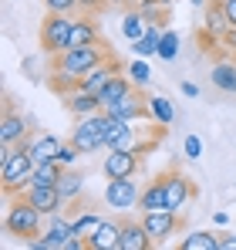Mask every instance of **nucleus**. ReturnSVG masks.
Here are the masks:
<instances>
[{
    "mask_svg": "<svg viewBox=\"0 0 236 250\" xmlns=\"http://www.w3.org/2000/svg\"><path fill=\"white\" fill-rule=\"evenodd\" d=\"M34 166L38 163L31 156V139L20 142V146H3L0 149V183H3V193L7 196H20L31 186Z\"/></svg>",
    "mask_w": 236,
    "mask_h": 250,
    "instance_id": "1",
    "label": "nucleus"
},
{
    "mask_svg": "<svg viewBox=\"0 0 236 250\" xmlns=\"http://www.w3.org/2000/svg\"><path fill=\"white\" fill-rule=\"evenodd\" d=\"M3 230L10 237H20V240H34L44 233V213H40L31 200L17 196L10 207L3 209Z\"/></svg>",
    "mask_w": 236,
    "mask_h": 250,
    "instance_id": "2",
    "label": "nucleus"
},
{
    "mask_svg": "<svg viewBox=\"0 0 236 250\" xmlns=\"http://www.w3.org/2000/svg\"><path fill=\"white\" fill-rule=\"evenodd\" d=\"M71 27H75V14H47V21L40 24V47L47 54H64L71 47Z\"/></svg>",
    "mask_w": 236,
    "mask_h": 250,
    "instance_id": "3",
    "label": "nucleus"
},
{
    "mask_svg": "<svg viewBox=\"0 0 236 250\" xmlns=\"http://www.w3.org/2000/svg\"><path fill=\"white\" fill-rule=\"evenodd\" d=\"M105 58H108V54H105L98 44H84V47H68L64 54H58V58H54V68L81 78V75H88V71H91L98 61H105Z\"/></svg>",
    "mask_w": 236,
    "mask_h": 250,
    "instance_id": "4",
    "label": "nucleus"
},
{
    "mask_svg": "<svg viewBox=\"0 0 236 250\" xmlns=\"http://www.w3.org/2000/svg\"><path fill=\"white\" fill-rule=\"evenodd\" d=\"M71 142L81 149V156L105 149V112H98V115H81L78 125H75V132H71Z\"/></svg>",
    "mask_w": 236,
    "mask_h": 250,
    "instance_id": "5",
    "label": "nucleus"
},
{
    "mask_svg": "<svg viewBox=\"0 0 236 250\" xmlns=\"http://www.w3.org/2000/svg\"><path fill=\"white\" fill-rule=\"evenodd\" d=\"M158 179H162V189H165V207L176 209V213H182V209L189 207V200L196 196L193 179H189V176H182L179 169H169V172H162Z\"/></svg>",
    "mask_w": 236,
    "mask_h": 250,
    "instance_id": "6",
    "label": "nucleus"
},
{
    "mask_svg": "<svg viewBox=\"0 0 236 250\" xmlns=\"http://www.w3.org/2000/svg\"><path fill=\"white\" fill-rule=\"evenodd\" d=\"M142 200V186L135 183V176H125V179H108L105 186V203L118 213H128V209H138Z\"/></svg>",
    "mask_w": 236,
    "mask_h": 250,
    "instance_id": "7",
    "label": "nucleus"
},
{
    "mask_svg": "<svg viewBox=\"0 0 236 250\" xmlns=\"http://www.w3.org/2000/svg\"><path fill=\"white\" fill-rule=\"evenodd\" d=\"M71 233H75V230H71V220H64L61 213H54V216H47L44 233L34 237V240H27V247L31 250H64V244H68Z\"/></svg>",
    "mask_w": 236,
    "mask_h": 250,
    "instance_id": "8",
    "label": "nucleus"
},
{
    "mask_svg": "<svg viewBox=\"0 0 236 250\" xmlns=\"http://www.w3.org/2000/svg\"><path fill=\"white\" fill-rule=\"evenodd\" d=\"M142 169V152H135V149H108V156H105V179H125V176H135Z\"/></svg>",
    "mask_w": 236,
    "mask_h": 250,
    "instance_id": "9",
    "label": "nucleus"
},
{
    "mask_svg": "<svg viewBox=\"0 0 236 250\" xmlns=\"http://www.w3.org/2000/svg\"><path fill=\"white\" fill-rule=\"evenodd\" d=\"M142 227L149 230L152 244H165L176 227H179V213L176 209H152V213H142Z\"/></svg>",
    "mask_w": 236,
    "mask_h": 250,
    "instance_id": "10",
    "label": "nucleus"
},
{
    "mask_svg": "<svg viewBox=\"0 0 236 250\" xmlns=\"http://www.w3.org/2000/svg\"><path fill=\"white\" fill-rule=\"evenodd\" d=\"M121 71H125V64H121L118 58H112V54H108V58H105V61H98V64H95L88 75H81V88L98 95V91H101L105 84L112 82L115 75H121Z\"/></svg>",
    "mask_w": 236,
    "mask_h": 250,
    "instance_id": "11",
    "label": "nucleus"
},
{
    "mask_svg": "<svg viewBox=\"0 0 236 250\" xmlns=\"http://www.w3.org/2000/svg\"><path fill=\"white\" fill-rule=\"evenodd\" d=\"M20 196H24V200H31L44 216H54V213H61V207H64V200H61L58 186H27Z\"/></svg>",
    "mask_w": 236,
    "mask_h": 250,
    "instance_id": "12",
    "label": "nucleus"
},
{
    "mask_svg": "<svg viewBox=\"0 0 236 250\" xmlns=\"http://www.w3.org/2000/svg\"><path fill=\"white\" fill-rule=\"evenodd\" d=\"M108 115H118V119H128V122H138V119H149V102L138 95V88H132L118 105L105 108Z\"/></svg>",
    "mask_w": 236,
    "mask_h": 250,
    "instance_id": "13",
    "label": "nucleus"
},
{
    "mask_svg": "<svg viewBox=\"0 0 236 250\" xmlns=\"http://www.w3.org/2000/svg\"><path fill=\"white\" fill-rule=\"evenodd\" d=\"M27 139H31V132H27L24 115H17L14 108H3V122H0V142H3V146H20V142H27Z\"/></svg>",
    "mask_w": 236,
    "mask_h": 250,
    "instance_id": "14",
    "label": "nucleus"
},
{
    "mask_svg": "<svg viewBox=\"0 0 236 250\" xmlns=\"http://www.w3.org/2000/svg\"><path fill=\"white\" fill-rule=\"evenodd\" d=\"M152 247V237L149 230L142 227V220H125L121 223V237H118V250H149Z\"/></svg>",
    "mask_w": 236,
    "mask_h": 250,
    "instance_id": "15",
    "label": "nucleus"
},
{
    "mask_svg": "<svg viewBox=\"0 0 236 250\" xmlns=\"http://www.w3.org/2000/svg\"><path fill=\"white\" fill-rule=\"evenodd\" d=\"M121 223L118 220H101V227L88 237V250H118Z\"/></svg>",
    "mask_w": 236,
    "mask_h": 250,
    "instance_id": "16",
    "label": "nucleus"
},
{
    "mask_svg": "<svg viewBox=\"0 0 236 250\" xmlns=\"http://www.w3.org/2000/svg\"><path fill=\"white\" fill-rule=\"evenodd\" d=\"M209 78H213V88H219L223 95H236V61L233 58L216 61L213 71H209Z\"/></svg>",
    "mask_w": 236,
    "mask_h": 250,
    "instance_id": "17",
    "label": "nucleus"
},
{
    "mask_svg": "<svg viewBox=\"0 0 236 250\" xmlns=\"http://www.w3.org/2000/svg\"><path fill=\"white\" fill-rule=\"evenodd\" d=\"M132 88H135V84H132V78H128L125 71H121V75H115L112 82L98 91V98H101V112H105V108H112V105H118V102L132 91Z\"/></svg>",
    "mask_w": 236,
    "mask_h": 250,
    "instance_id": "18",
    "label": "nucleus"
},
{
    "mask_svg": "<svg viewBox=\"0 0 236 250\" xmlns=\"http://www.w3.org/2000/svg\"><path fill=\"white\" fill-rule=\"evenodd\" d=\"M64 102H68V108H71L78 119H81V115H98V112H101V98H98L95 91H84V88L71 91Z\"/></svg>",
    "mask_w": 236,
    "mask_h": 250,
    "instance_id": "19",
    "label": "nucleus"
},
{
    "mask_svg": "<svg viewBox=\"0 0 236 250\" xmlns=\"http://www.w3.org/2000/svg\"><path fill=\"white\" fill-rule=\"evenodd\" d=\"M145 102H149V119L156 125H172L176 122V105H172L169 95H149Z\"/></svg>",
    "mask_w": 236,
    "mask_h": 250,
    "instance_id": "20",
    "label": "nucleus"
},
{
    "mask_svg": "<svg viewBox=\"0 0 236 250\" xmlns=\"http://www.w3.org/2000/svg\"><path fill=\"white\" fill-rule=\"evenodd\" d=\"M206 17H202V27L216 38H223L230 31V21H226V10H223V0H209V7H202Z\"/></svg>",
    "mask_w": 236,
    "mask_h": 250,
    "instance_id": "21",
    "label": "nucleus"
},
{
    "mask_svg": "<svg viewBox=\"0 0 236 250\" xmlns=\"http://www.w3.org/2000/svg\"><path fill=\"white\" fill-rule=\"evenodd\" d=\"M145 27H149V21H145V14L132 3L125 14H121V34H125V41L132 44V41H138L142 34H145Z\"/></svg>",
    "mask_w": 236,
    "mask_h": 250,
    "instance_id": "22",
    "label": "nucleus"
},
{
    "mask_svg": "<svg viewBox=\"0 0 236 250\" xmlns=\"http://www.w3.org/2000/svg\"><path fill=\"white\" fill-rule=\"evenodd\" d=\"M61 146L64 142L58 135H34L31 139V156H34V163H51V159H58Z\"/></svg>",
    "mask_w": 236,
    "mask_h": 250,
    "instance_id": "23",
    "label": "nucleus"
},
{
    "mask_svg": "<svg viewBox=\"0 0 236 250\" xmlns=\"http://www.w3.org/2000/svg\"><path fill=\"white\" fill-rule=\"evenodd\" d=\"M58 193H61V200L64 203H71V200H78L81 193H84V172H78V169H64L61 172V179H58Z\"/></svg>",
    "mask_w": 236,
    "mask_h": 250,
    "instance_id": "24",
    "label": "nucleus"
},
{
    "mask_svg": "<svg viewBox=\"0 0 236 250\" xmlns=\"http://www.w3.org/2000/svg\"><path fill=\"white\" fill-rule=\"evenodd\" d=\"M158 41H162V24H149L138 41H132L135 58H158Z\"/></svg>",
    "mask_w": 236,
    "mask_h": 250,
    "instance_id": "25",
    "label": "nucleus"
},
{
    "mask_svg": "<svg viewBox=\"0 0 236 250\" xmlns=\"http://www.w3.org/2000/svg\"><path fill=\"white\" fill-rule=\"evenodd\" d=\"M138 209L142 213H152V209H169L165 207V189H162V179H152L142 186V200H138Z\"/></svg>",
    "mask_w": 236,
    "mask_h": 250,
    "instance_id": "26",
    "label": "nucleus"
},
{
    "mask_svg": "<svg viewBox=\"0 0 236 250\" xmlns=\"http://www.w3.org/2000/svg\"><path fill=\"white\" fill-rule=\"evenodd\" d=\"M101 220H105V216H101L98 209H81L78 216L71 220V230H75V237H81V240L88 244V237L101 227Z\"/></svg>",
    "mask_w": 236,
    "mask_h": 250,
    "instance_id": "27",
    "label": "nucleus"
},
{
    "mask_svg": "<svg viewBox=\"0 0 236 250\" xmlns=\"http://www.w3.org/2000/svg\"><path fill=\"white\" fill-rule=\"evenodd\" d=\"M84 44H98V24H95L91 17H75L71 47H84Z\"/></svg>",
    "mask_w": 236,
    "mask_h": 250,
    "instance_id": "28",
    "label": "nucleus"
},
{
    "mask_svg": "<svg viewBox=\"0 0 236 250\" xmlns=\"http://www.w3.org/2000/svg\"><path fill=\"white\" fill-rule=\"evenodd\" d=\"M61 172H64V166H61L58 159H51V163H38V166H34V176H31V186H58Z\"/></svg>",
    "mask_w": 236,
    "mask_h": 250,
    "instance_id": "29",
    "label": "nucleus"
},
{
    "mask_svg": "<svg viewBox=\"0 0 236 250\" xmlns=\"http://www.w3.org/2000/svg\"><path fill=\"white\" fill-rule=\"evenodd\" d=\"M179 247L182 250H219V237L209 233V230H193Z\"/></svg>",
    "mask_w": 236,
    "mask_h": 250,
    "instance_id": "30",
    "label": "nucleus"
},
{
    "mask_svg": "<svg viewBox=\"0 0 236 250\" xmlns=\"http://www.w3.org/2000/svg\"><path fill=\"white\" fill-rule=\"evenodd\" d=\"M125 75L132 78L135 88H145V84L152 82V68H149V58H135L128 68H125Z\"/></svg>",
    "mask_w": 236,
    "mask_h": 250,
    "instance_id": "31",
    "label": "nucleus"
},
{
    "mask_svg": "<svg viewBox=\"0 0 236 250\" xmlns=\"http://www.w3.org/2000/svg\"><path fill=\"white\" fill-rule=\"evenodd\" d=\"M179 47H182V41H179L176 31H162V41H158V58L162 61H176L179 58Z\"/></svg>",
    "mask_w": 236,
    "mask_h": 250,
    "instance_id": "32",
    "label": "nucleus"
},
{
    "mask_svg": "<svg viewBox=\"0 0 236 250\" xmlns=\"http://www.w3.org/2000/svg\"><path fill=\"white\" fill-rule=\"evenodd\" d=\"M78 156H81L78 146H75V142H64V146H61V152H58V163L68 169V166H75V163H78Z\"/></svg>",
    "mask_w": 236,
    "mask_h": 250,
    "instance_id": "33",
    "label": "nucleus"
},
{
    "mask_svg": "<svg viewBox=\"0 0 236 250\" xmlns=\"http://www.w3.org/2000/svg\"><path fill=\"white\" fill-rule=\"evenodd\" d=\"M47 14H75V7H81L78 0H44Z\"/></svg>",
    "mask_w": 236,
    "mask_h": 250,
    "instance_id": "34",
    "label": "nucleus"
},
{
    "mask_svg": "<svg viewBox=\"0 0 236 250\" xmlns=\"http://www.w3.org/2000/svg\"><path fill=\"white\" fill-rule=\"evenodd\" d=\"M182 152H186V159H199V156H202V139L189 132L186 142H182Z\"/></svg>",
    "mask_w": 236,
    "mask_h": 250,
    "instance_id": "35",
    "label": "nucleus"
},
{
    "mask_svg": "<svg viewBox=\"0 0 236 250\" xmlns=\"http://www.w3.org/2000/svg\"><path fill=\"white\" fill-rule=\"evenodd\" d=\"M223 10H226V21H230V27H236V0H223Z\"/></svg>",
    "mask_w": 236,
    "mask_h": 250,
    "instance_id": "36",
    "label": "nucleus"
},
{
    "mask_svg": "<svg viewBox=\"0 0 236 250\" xmlns=\"http://www.w3.org/2000/svg\"><path fill=\"white\" fill-rule=\"evenodd\" d=\"M223 44H226V51H230V54H236V27H230V31L223 34Z\"/></svg>",
    "mask_w": 236,
    "mask_h": 250,
    "instance_id": "37",
    "label": "nucleus"
},
{
    "mask_svg": "<svg viewBox=\"0 0 236 250\" xmlns=\"http://www.w3.org/2000/svg\"><path fill=\"white\" fill-rule=\"evenodd\" d=\"M179 88H182V95H186V98H199V84H193V82H182Z\"/></svg>",
    "mask_w": 236,
    "mask_h": 250,
    "instance_id": "38",
    "label": "nucleus"
},
{
    "mask_svg": "<svg viewBox=\"0 0 236 250\" xmlns=\"http://www.w3.org/2000/svg\"><path fill=\"white\" fill-rule=\"evenodd\" d=\"M219 250H236V237L233 233H223V237H219Z\"/></svg>",
    "mask_w": 236,
    "mask_h": 250,
    "instance_id": "39",
    "label": "nucleus"
},
{
    "mask_svg": "<svg viewBox=\"0 0 236 250\" xmlns=\"http://www.w3.org/2000/svg\"><path fill=\"white\" fill-rule=\"evenodd\" d=\"M78 3H81V10H98L105 0H78Z\"/></svg>",
    "mask_w": 236,
    "mask_h": 250,
    "instance_id": "40",
    "label": "nucleus"
},
{
    "mask_svg": "<svg viewBox=\"0 0 236 250\" xmlns=\"http://www.w3.org/2000/svg\"><path fill=\"white\" fill-rule=\"evenodd\" d=\"M213 223H216V227H226V223H230V216H226V213H216V216H213Z\"/></svg>",
    "mask_w": 236,
    "mask_h": 250,
    "instance_id": "41",
    "label": "nucleus"
},
{
    "mask_svg": "<svg viewBox=\"0 0 236 250\" xmlns=\"http://www.w3.org/2000/svg\"><path fill=\"white\" fill-rule=\"evenodd\" d=\"M105 3H115V7H125V3H132V0H105Z\"/></svg>",
    "mask_w": 236,
    "mask_h": 250,
    "instance_id": "42",
    "label": "nucleus"
},
{
    "mask_svg": "<svg viewBox=\"0 0 236 250\" xmlns=\"http://www.w3.org/2000/svg\"><path fill=\"white\" fill-rule=\"evenodd\" d=\"M189 3H196V7H209V0H189Z\"/></svg>",
    "mask_w": 236,
    "mask_h": 250,
    "instance_id": "43",
    "label": "nucleus"
}]
</instances>
